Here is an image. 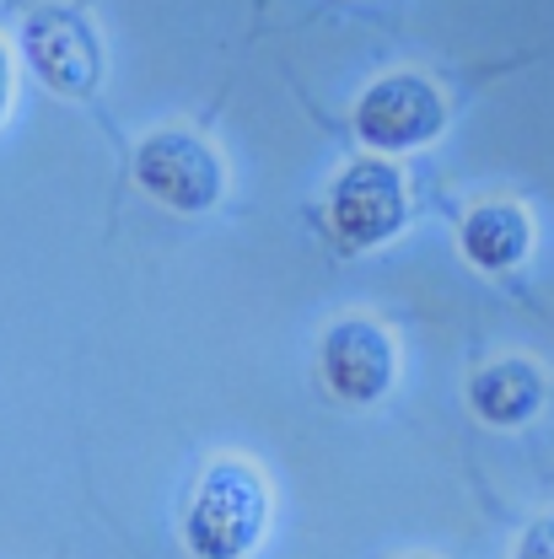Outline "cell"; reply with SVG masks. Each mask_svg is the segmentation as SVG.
Returning a JSON list of instances; mask_svg holds the SVG:
<instances>
[{
  "label": "cell",
  "mask_w": 554,
  "mask_h": 559,
  "mask_svg": "<svg viewBox=\"0 0 554 559\" xmlns=\"http://www.w3.org/2000/svg\"><path fill=\"white\" fill-rule=\"evenodd\" d=\"M441 124H447V108H441L436 86L420 81V75H382L355 103V135L377 151L425 145V140L441 135Z\"/></svg>",
  "instance_id": "obj_3"
},
{
  "label": "cell",
  "mask_w": 554,
  "mask_h": 559,
  "mask_svg": "<svg viewBox=\"0 0 554 559\" xmlns=\"http://www.w3.org/2000/svg\"><path fill=\"white\" fill-rule=\"evenodd\" d=\"M270 533V485L248 463H215L184 516V538L200 559H248Z\"/></svg>",
  "instance_id": "obj_1"
},
{
  "label": "cell",
  "mask_w": 554,
  "mask_h": 559,
  "mask_svg": "<svg viewBox=\"0 0 554 559\" xmlns=\"http://www.w3.org/2000/svg\"><path fill=\"white\" fill-rule=\"evenodd\" d=\"M318 366H323V382L334 388V399H345V404H377L393 388L399 349H393L382 323H372V318H340L323 334Z\"/></svg>",
  "instance_id": "obj_5"
},
{
  "label": "cell",
  "mask_w": 554,
  "mask_h": 559,
  "mask_svg": "<svg viewBox=\"0 0 554 559\" xmlns=\"http://www.w3.org/2000/svg\"><path fill=\"white\" fill-rule=\"evenodd\" d=\"M511 559H554V516H539V522L522 533V544H517Z\"/></svg>",
  "instance_id": "obj_9"
},
{
  "label": "cell",
  "mask_w": 554,
  "mask_h": 559,
  "mask_svg": "<svg viewBox=\"0 0 554 559\" xmlns=\"http://www.w3.org/2000/svg\"><path fill=\"white\" fill-rule=\"evenodd\" d=\"M533 248V221L517 205H480L463 221V253L490 275H506L528 259Z\"/></svg>",
  "instance_id": "obj_8"
},
{
  "label": "cell",
  "mask_w": 554,
  "mask_h": 559,
  "mask_svg": "<svg viewBox=\"0 0 554 559\" xmlns=\"http://www.w3.org/2000/svg\"><path fill=\"white\" fill-rule=\"evenodd\" d=\"M329 215H334V231L345 237L350 248H377L410 221L404 178L388 162H350L345 173L334 178Z\"/></svg>",
  "instance_id": "obj_4"
},
{
  "label": "cell",
  "mask_w": 554,
  "mask_h": 559,
  "mask_svg": "<svg viewBox=\"0 0 554 559\" xmlns=\"http://www.w3.org/2000/svg\"><path fill=\"white\" fill-rule=\"evenodd\" d=\"M22 49L33 70L55 86V92H70V97H86L97 92L103 81V49H97V33L66 11V5H49V11H33L27 27H22Z\"/></svg>",
  "instance_id": "obj_6"
},
{
  "label": "cell",
  "mask_w": 554,
  "mask_h": 559,
  "mask_svg": "<svg viewBox=\"0 0 554 559\" xmlns=\"http://www.w3.org/2000/svg\"><path fill=\"white\" fill-rule=\"evenodd\" d=\"M11 108V60H5V44H0V119Z\"/></svg>",
  "instance_id": "obj_10"
},
{
  "label": "cell",
  "mask_w": 554,
  "mask_h": 559,
  "mask_svg": "<svg viewBox=\"0 0 554 559\" xmlns=\"http://www.w3.org/2000/svg\"><path fill=\"white\" fill-rule=\"evenodd\" d=\"M469 404L480 409L485 425H500V430L528 425V419L544 409V377H539V366H533V360L506 355V360L485 366V371L469 382Z\"/></svg>",
  "instance_id": "obj_7"
},
{
  "label": "cell",
  "mask_w": 554,
  "mask_h": 559,
  "mask_svg": "<svg viewBox=\"0 0 554 559\" xmlns=\"http://www.w3.org/2000/svg\"><path fill=\"white\" fill-rule=\"evenodd\" d=\"M135 178L151 200L167 210H210L226 189V167L200 135L184 130H156L135 145Z\"/></svg>",
  "instance_id": "obj_2"
}]
</instances>
